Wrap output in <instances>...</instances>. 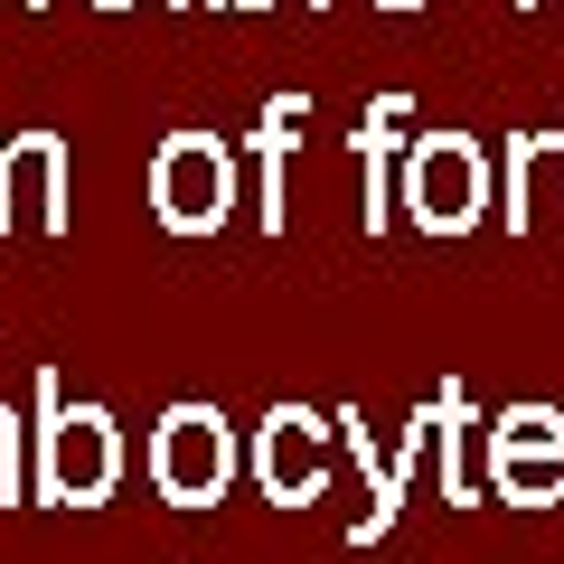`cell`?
Here are the masks:
<instances>
[{"label":"cell","instance_id":"cell-1","mask_svg":"<svg viewBox=\"0 0 564 564\" xmlns=\"http://www.w3.org/2000/svg\"><path fill=\"white\" fill-rule=\"evenodd\" d=\"M39 470H29V489H39L47 508H104L122 480V433L104 404H66L57 377H39Z\"/></svg>","mask_w":564,"mask_h":564},{"label":"cell","instance_id":"cell-2","mask_svg":"<svg viewBox=\"0 0 564 564\" xmlns=\"http://www.w3.org/2000/svg\"><path fill=\"white\" fill-rule=\"evenodd\" d=\"M395 207L423 226V236H470V226L489 217V161L470 132H423L414 151H404V188Z\"/></svg>","mask_w":564,"mask_h":564},{"label":"cell","instance_id":"cell-3","mask_svg":"<svg viewBox=\"0 0 564 564\" xmlns=\"http://www.w3.org/2000/svg\"><path fill=\"white\" fill-rule=\"evenodd\" d=\"M236 207V151L217 132H170L151 151V217L170 236H217Z\"/></svg>","mask_w":564,"mask_h":564},{"label":"cell","instance_id":"cell-4","mask_svg":"<svg viewBox=\"0 0 564 564\" xmlns=\"http://www.w3.org/2000/svg\"><path fill=\"white\" fill-rule=\"evenodd\" d=\"M151 489L170 508H217L236 489V423L217 404H170L151 433Z\"/></svg>","mask_w":564,"mask_h":564},{"label":"cell","instance_id":"cell-5","mask_svg":"<svg viewBox=\"0 0 564 564\" xmlns=\"http://www.w3.org/2000/svg\"><path fill=\"white\" fill-rule=\"evenodd\" d=\"M20 226H39V236H66V226H76V207H66V141L57 132L0 141V236H20Z\"/></svg>","mask_w":564,"mask_h":564},{"label":"cell","instance_id":"cell-6","mask_svg":"<svg viewBox=\"0 0 564 564\" xmlns=\"http://www.w3.org/2000/svg\"><path fill=\"white\" fill-rule=\"evenodd\" d=\"M254 480L273 508H311L329 489V423L311 404H273L254 433Z\"/></svg>","mask_w":564,"mask_h":564},{"label":"cell","instance_id":"cell-7","mask_svg":"<svg viewBox=\"0 0 564 564\" xmlns=\"http://www.w3.org/2000/svg\"><path fill=\"white\" fill-rule=\"evenodd\" d=\"M311 132V95H273L263 104V122H254V161H263V226H282L292 217V141Z\"/></svg>","mask_w":564,"mask_h":564},{"label":"cell","instance_id":"cell-8","mask_svg":"<svg viewBox=\"0 0 564 564\" xmlns=\"http://www.w3.org/2000/svg\"><path fill=\"white\" fill-rule=\"evenodd\" d=\"M404 113H414V104H404V95H386V104H367V122H358V170H367V236H386V217H395V132H404Z\"/></svg>","mask_w":564,"mask_h":564},{"label":"cell","instance_id":"cell-9","mask_svg":"<svg viewBox=\"0 0 564 564\" xmlns=\"http://www.w3.org/2000/svg\"><path fill=\"white\" fill-rule=\"evenodd\" d=\"M489 489H499V508H555V499H564V462L489 443Z\"/></svg>","mask_w":564,"mask_h":564},{"label":"cell","instance_id":"cell-10","mask_svg":"<svg viewBox=\"0 0 564 564\" xmlns=\"http://www.w3.org/2000/svg\"><path fill=\"white\" fill-rule=\"evenodd\" d=\"M433 452H443V499L470 508V395L462 386L433 395Z\"/></svg>","mask_w":564,"mask_h":564},{"label":"cell","instance_id":"cell-11","mask_svg":"<svg viewBox=\"0 0 564 564\" xmlns=\"http://www.w3.org/2000/svg\"><path fill=\"white\" fill-rule=\"evenodd\" d=\"M489 443H499V452H545V462H564V414H555V404H508V414L489 423Z\"/></svg>","mask_w":564,"mask_h":564},{"label":"cell","instance_id":"cell-12","mask_svg":"<svg viewBox=\"0 0 564 564\" xmlns=\"http://www.w3.org/2000/svg\"><path fill=\"white\" fill-rule=\"evenodd\" d=\"M545 151H555L545 132H518V141H508V226H518V236H527V170H536Z\"/></svg>","mask_w":564,"mask_h":564},{"label":"cell","instance_id":"cell-13","mask_svg":"<svg viewBox=\"0 0 564 564\" xmlns=\"http://www.w3.org/2000/svg\"><path fill=\"white\" fill-rule=\"evenodd\" d=\"M29 433H20V414H10V404H0V508H20L29 499Z\"/></svg>","mask_w":564,"mask_h":564},{"label":"cell","instance_id":"cell-14","mask_svg":"<svg viewBox=\"0 0 564 564\" xmlns=\"http://www.w3.org/2000/svg\"><path fill=\"white\" fill-rule=\"evenodd\" d=\"M207 10H273V0H207Z\"/></svg>","mask_w":564,"mask_h":564},{"label":"cell","instance_id":"cell-15","mask_svg":"<svg viewBox=\"0 0 564 564\" xmlns=\"http://www.w3.org/2000/svg\"><path fill=\"white\" fill-rule=\"evenodd\" d=\"M377 10H423V0H377Z\"/></svg>","mask_w":564,"mask_h":564},{"label":"cell","instance_id":"cell-16","mask_svg":"<svg viewBox=\"0 0 564 564\" xmlns=\"http://www.w3.org/2000/svg\"><path fill=\"white\" fill-rule=\"evenodd\" d=\"M95 10H132V0H95Z\"/></svg>","mask_w":564,"mask_h":564},{"label":"cell","instance_id":"cell-17","mask_svg":"<svg viewBox=\"0 0 564 564\" xmlns=\"http://www.w3.org/2000/svg\"><path fill=\"white\" fill-rule=\"evenodd\" d=\"M518 10H536V0H518Z\"/></svg>","mask_w":564,"mask_h":564},{"label":"cell","instance_id":"cell-18","mask_svg":"<svg viewBox=\"0 0 564 564\" xmlns=\"http://www.w3.org/2000/svg\"><path fill=\"white\" fill-rule=\"evenodd\" d=\"M29 10H39V0H29Z\"/></svg>","mask_w":564,"mask_h":564}]
</instances>
